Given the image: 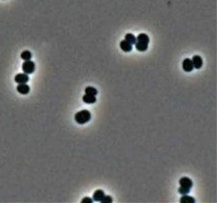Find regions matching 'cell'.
<instances>
[{"label": "cell", "mask_w": 217, "mask_h": 203, "mask_svg": "<svg viewBox=\"0 0 217 203\" xmlns=\"http://www.w3.org/2000/svg\"><path fill=\"white\" fill-rule=\"evenodd\" d=\"M149 41H150V39H149V37H148V35H146V34H144V33L138 35V37H137V42L144 43V44H149Z\"/></svg>", "instance_id": "30bf717a"}, {"label": "cell", "mask_w": 217, "mask_h": 203, "mask_svg": "<svg viewBox=\"0 0 217 203\" xmlns=\"http://www.w3.org/2000/svg\"><path fill=\"white\" fill-rule=\"evenodd\" d=\"M101 202L102 203H110V202H112V198H111V196H106L105 195V196L102 198Z\"/></svg>", "instance_id": "ac0fdd59"}, {"label": "cell", "mask_w": 217, "mask_h": 203, "mask_svg": "<svg viewBox=\"0 0 217 203\" xmlns=\"http://www.w3.org/2000/svg\"><path fill=\"white\" fill-rule=\"evenodd\" d=\"M180 203H194L195 202V199L191 196H188V194H185L181 196V198L180 199Z\"/></svg>", "instance_id": "5bb4252c"}, {"label": "cell", "mask_w": 217, "mask_h": 203, "mask_svg": "<svg viewBox=\"0 0 217 203\" xmlns=\"http://www.w3.org/2000/svg\"><path fill=\"white\" fill-rule=\"evenodd\" d=\"M91 119V112L89 110H81L75 114V120L80 124H84Z\"/></svg>", "instance_id": "6da1fadb"}, {"label": "cell", "mask_w": 217, "mask_h": 203, "mask_svg": "<svg viewBox=\"0 0 217 203\" xmlns=\"http://www.w3.org/2000/svg\"><path fill=\"white\" fill-rule=\"evenodd\" d=\"M192 62H193V65L195 69H201L203 65V60H202V57H201L200 55H194L193 56V59H192Z\"/></svg>", "instance_id": "8992f818"}, {"label": "cell", "mask_w": 217, "mask_h": 203, "mask_svg": "<svg viewBox=\"0 0 217 203\" xmlns=\"http://www.w3.org/2000/svg\"><path fill=\"white\" fill-rule=\"evenodd\" d=\"M14 81L17 84H27V82H29V76L27 74H17L14 78Z\"/></svg>", "instance_id": "3957f363"}, {"label": "cell", "mask_w": 217, "mask_h": 203, "mask_svg": "<svg viewBox=\"0 0 217 203\" xmlns=\"http://www.w3.org/2000/svg\"><path fill=\"white\" fill-rule=\"evenodd\" d=\"M21 57H22V59H24L25 61L31 60V58H32V53H31L30 51H28V50H26V51L22 52Z\"/></svg>", "instance_id": "2e32d148"}, {"label": "cell", "mask_w": 217, "mask_h": 203, "mask_svg": "<svg viewBox=\"0 0 217 203\" xmlns=\"http://www.w3.org/2000/svg\"><path fill=\"white\" fill-rule=\"evenodd\" d=\"M190 191H191V189L185 188V187H180V188L179 189V193L181 194V195H185V194H189Z\"/></svg>", "instance_id": "e0dca14e"}, {"label": "cell", "mask_w": 217, "mask_h": 203, "mask_svg": "<svg viewBox=\"0 0 217 203\" xmlns=\"http://www.w3.org/2000/svg\"><path fill=\"white\" fill-rule=\"evenodd\" d=\"M105 196V193H104L103 190H96L94 194H93V201L96 202H101L102 198Z\"/></svg>", "instance_id": "52a82bcc"}, {"label": "cell", "mask_w": 217, "mask_h": 203, "mask_svg": "<svg viewBox=\"0 0 217 203\" xmlns=\"http://www.w3.org/2000/svg\"><path fill=\"white\" fill-rule=\"evenodd\" d=\"M92 203L93 202V199L92 198H89V197H85L83 200H82V203Z\"/></svg>", "instance_id": "d6986e66"}, {"label": "cell", "mask_w": 217, "mask_h": 203, "mask_svg": "<svg viewBox=\"0 0 217 203\" xmlns=\"http://www.w3.org/2000/svg\"><path fill=\"white\" fill-rule=\"evenodd\" d=\"M96 96H92V95H87V94H85L83 96V101L85 103H87V104H93V103H95L96 102Z\"/></svg>", "instance_id": "8fae6325"}, {"label": "cell", "mask_w": 217, "mask_h": 203, "mask_svg": "<svg viewBox=\"0 0 217 203\" xmlns=\"http://www.w3.org/2000/svg\"><path fill=\"white\" fill-rule=\"evenodd\" d=\"M180 187H185V188H189L191 189L193 187V182L192 180L188 178V177H183L180 180Z\"/></svg>", "instance_id": "277c9868"}, {"label": "cell", "mask_w": 217, "mask_h": 203, "mask_svg": "<svg viewBox=\"0 0 217 203\" xmlns=\"http://www.w3.org/2000/svg\"><path fill=\"white\" fill-rule=\"evenodd\" d=\"M17 90L18 93H21L22 95H26L30 92V87L27 84H18Z\"/></svg>", "instance_id": "9c48e42d"}, {"label": "cell", "mask_w": 217, "mask_h": 203, "mask_svg": "<svg viewBox=\"0 0 217 203\" xmlns=\"http://www.w3.org/2000/svg\"><path fill=\"white\" fill-rule=\"evenodd\" d=\"M22 71L25 74L29 75V74H33L35 72V63L32 60H27L22 63Z\"/></svg>", "instance_id": "7a4b0ae2"}, {"label": "cell", "mask_w": 217, "mask_h": 203, "mask_svg": "<svg viewBox=\"0 0 217 203\" xmlns=\"http://www.w3.org/2000/svg\"><path fill=\"white\" fill-rule=\"evenodd\" d=\"M85 92H86L87 95H92V96H96L97 93H98L97 89L94 87H87L86 89H85Z\"/></svg>", "instance_id": "9a60e30c"}, {"label": "cell", "mask_w": 217, "mask_h": 203, "mask_svg": "<svg viewBox=\"0 0 217 203\" xmlns=\"http://www.w3.org/2000/svg\"><path fill=\"white\" fill-rule=\"evenodd\" d=\"M136 49L138 51H141V52H144L148 49V44H144V43H140V42H136Z\"/></svg>", "instance_id": "7c38bea8"}, {"label": "cell", "mask_w": 217, "mask_h": 203, "mask_svg": "<svg viewBox=\"0 0 217 203\" xmlns=\"http://www.w3.org/2000/svg\"><path fill=\"white\" fill-rule=\"evenodd\" d=\"M119 46H121L122 51H125V52H131V49H133V45L130 44V43L126 40H122L121 43H119Z\"/></svg>", "instance_id": "ba28073f"}, {"label": "cell", "mask_w": 217, "mask_h": 203, "mask_svg": "<svg viewBox=\"0 0 217 203\" xmlns=\"http://www.w3.org/2000/svg\"><path fill=\"white\" fill-rule=\"evenodd\" d=\"M183 69H184V71L187 72V73L192 72L193 69H194L192 59H190V58H185V59L183 61Z\"/></svg>", "instance_id": "5b68a950"}, {"label": "cell", "mask_w": 217, "mask_h": 203, "mask_svg": "<svg viewBox=\"0 0 217 203\" xmlns=\"http://www.w3.org/2000/svg\"><path fill=\"white\" fill-rule=\"evenodd\" d=\"M125 40L129 42L130 44L134 45V44H136V42H137V38H136V36H135V35H133V34L129 33V34H126V37H125Z\"/></svg>", "instance_id": "4fadbf2b"}]
</instances>
